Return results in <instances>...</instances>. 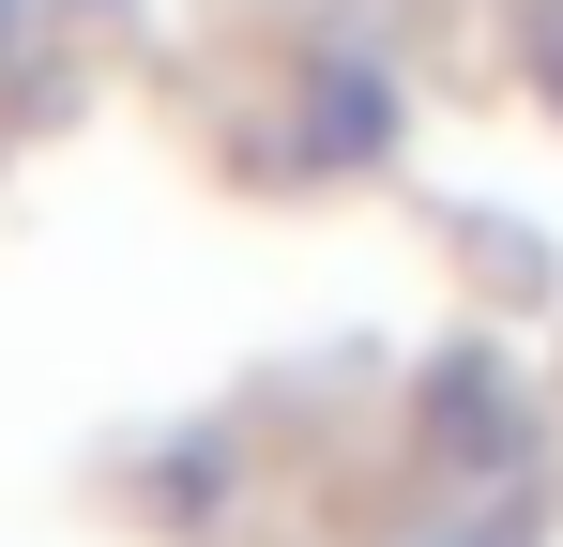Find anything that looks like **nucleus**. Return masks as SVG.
<instances>
[{"label":"nucleus","mask_w":563,"mask_h":547,"mask_svg":"<svg viewBox=\"0 0 563 547\" xmlns=\"http://www.w3.org/2000/svg\"><path fill=\"white\" fill-rule=\"evenodd\" d=\"M427 442H442V456H518V395H503V365H442V380H427Z\"/></svg>","instance_id":"f257e3e1"}]
</instances>
